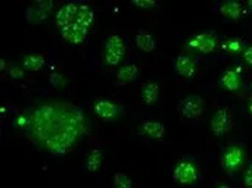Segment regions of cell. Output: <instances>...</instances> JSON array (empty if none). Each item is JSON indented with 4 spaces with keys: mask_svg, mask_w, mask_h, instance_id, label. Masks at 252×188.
Returning a JSON list of instances; mask_svg holds the SVG:
<instances>
[{
    "mask_svg": "<svg viewBox=\"0 0 252 188\" xmlns=\"http://www.w3.org/2000/svg\"><path fill=\"white\" fill-rule=\"evenodd\" d=\"M245 150L241 146H227L221 150L220 155V165L227 174H235L241 171L245 165Z\"/></svg>",
    "mask_w": 252,
    "mask_h": 188,
    "instance_id": "obj_1",
    "label": "cell"
},
{
    "mask_svg": "<svg viewBox=\"0 0 252 188\" xmlns=\"http://www.w3.org/2000/svg\"><path fill=\"white\" fill-rule=\"evenodd\" d=\"M210 130L214 137H224L233 130V113L232 109L223 106L217 109L210 121Z\"/></svg>",
    "mask_w": 252,
    "mask_h": 188,
    "instance_id": "obj_2",
    "label": "cell"
},
{
    "mask_svg": "<svg viewBox=\"0 0 252 188\" xmlns=\"http://www.w3.org/2000/svg\"><path fill=\"white\" fill-rule=\"evenodd\" d=\"M124 54H126V41L117 34L109 35L103 44L105 63L109 66H117L124 59Z\"/></svg>",
    "mask_w": 252,
    "mask_h": 188,
    "instance_id": "obj_3",
    "label": "cell"
},
{
    "mask_svg": "<svg viewBox=\"0 0 252 188\" xmlns=\"http://www.w3.org/2000/svg\"><path fill=\"white\" fill-rule=\"evenodd\" d=\"M205 99L199 94H189L179 102L177 110L186 119H198L205 112Z\"/></svg>",
    "mask_w": 252,
    "mask_h": 188,
    "instance_id": "obj_4",
    "label": "cell"
},
{
    "mask_svg": "<svg viewBox=\"0 0 252 188\" xmlns=\"http://www.w3.org/2000/svg\"><path fill=\"white\" fill-rule=\"evenodd\" d=\"M171 177L180 186H192L199 180V169L195 162L185 159L176 163Z\"/></svg>",
    "mask_w": 252,
    "mask_h": 188,
    "instance_id": "obj_5",
    "label": "cell"
},
{
    "mask_svg": "<svg viewBox=\"0 0 252 188\" xmlns=\"http://www.w3.org/2000/svg\"><path fill=\"white\" fill-rule=\"evenodd\" d=\"M219 46V40L213 32H198L186 41V50L192 53L208 54Z\"/></svg>",
    "mask_w": 252,
    "mask_h": 188,
    "instance_id": "obj_6",
    "label": "cell"
},
{
    "mask_svg": "<svg viewBox=\"0 0 252 188\" xmlns=\"http://www.w3.org/2000/svg\"><path fill=\"white\" fill-rule=\"evenodd\" d=\"M93 109H94V113L103 121H115L123 112V107L118 103L105 97L94 99Z\"/></svg>",
    "mask_w": 252,
    "mask_h": 188,
    "instance_id": "obj_7",
    "label": "cell"
},
{
    "mask_svg": "<svg viewBox=\"0 0 252 188\" xmlns=\"http://www.w3.org/2000/svg\"><path fill=\"white\" fill-rule=\"evenodd\" d=\"M174 71L183 78H192L198 71V62L193 56L179 54L174 59Z\"/></svg>",
    "mask_w": 252,
    "mask_h": 188,
    "instance_id": "obj_8",
    "label": "cell"
},
{
    "mask_svg": "<svg viewBox=\"0 0 252 188\" xmlns=\"http://www.w3.org/2000/svg\"><path fill=\"white\" fill-rule=\"evenodd\" d=\"M87 32H89V28L84 27V25H81L77 21H72L69 25L61 28L62 37L66 41H69L71 44H80V43H83L86 40V37H87Z\"/></svg>",
    "mask_w": 252,
    "mask_h": 188,
    "instance_id": "obj_9",
    "label": "cell"
},
{
    "mask_svg": "<svg viewBox=\"0 0 252 188\" xmlns=\"http://www.w3.org/2000/svg\"><path fill=\"white\" fill-rule=\"evenodd\" d=\"M242 84H244L242 72L238 68H227L220 77V85L227 91L236 93L241 90Z\"/></svg>",
    "mask_w": 252,
    "mask_h": 188,
    "instance_id": "obj_10",
    "label": "cell"
},
{
    "mask_svg": "<svg viewBox=\"0 0 252 188\" xmlns=\"http://www.w3.org/2000/svg\"><path fill=\"white\" fill-rule=\"evenodd\" d=\"M214 9H216L219 13H221V15L230 18V19H238V18H241V16L245 13L244 4L239 3V1H235V0L219 1V3H216Z\"/></svg>",
    "mask_w": 252,
    "mask_h": 188,
    "instance_id": "obj_11",
    "label": "cell"
},
{
    "mask_svg": "<svg viewBox=\"0 0 252 188\" xmlns=\"http://www.w3.org/2000/svg\"><path fill=\"white\" fill-rule=\"evenodd\" d=\"M78 10H80V4H77V3H66V4H63L56 12V16H55L56 25L59 28H63V27L69 25L72 21H75Z\"/></svg>",
    "mask_w": 252,
    "mask_h": 188,
    "instance_id": "obj_12",
    "label": "cell"
},
{
    "mask_svg": "<svg viewBox=\"0 0 252 188\" xmlns=\"http://www.w3.org/2000/svg\"><path fill=\"white\" fill-rule=\"evenodd\" d=\"M139 134L152 140H161L165 135V125L159 121H145L139 127Z\"/></svg>",
    "mask_w": 252,
    "mask_h": 188,
    "instance_id": "obj_13",
    "label": "cell"
},
{
    "mask_svg": "<svg viewBox=\"0 0 252 188\" xmlns=\"http://www.w3.org/2000/svg\"><path fill=\"white\" fill-rule=\"evenodd\" d=\"M134 41H136L137 49L145 52V53H151L158 47V41H157L155 35L151 31H146V29H139L136 32Z\"/></svg>",
    "mask_w": 252,
    "mask_h": 188,
    "instance_id": "obj_14",
    "label": "cell"
},
{
    "mask_svg": "<svg viewBox=\"0 0 252 188\" xmlns=\"http://www.w3.org/2000/svg\"><path fill=\"white\" fill-rule=\"evenodd\" d=\"M139 74H140V71L136 63H126L117 71L115 80L120 85H126V84H130L134 80H137Z\"/></svg>",
    "mask_w": 252,
    "mask_h": 188,
    "instance_id": "obj_15",
    "label": "cell"
},
{
    "mask_svg": "<svg viewBox=\"0 0 252 188\" xmlns=\"http://www.w3.org/2000/svg\"><path fill=\"white\" fill-rule=\"evenodd\" d=\"M159 96H161V87L155 81L146 82L142 88V93H140L142 102L145 105H155L159 100Z\"/></svg>",
    "mask_w": 252,
    "mask_h": 188,
    "instance_id": "obj_16",
    "label": "cell"
},
{
    "mask_svg": "<svg viewBox=\"0 0 252 188\" xmlns=\"http://www.w3.org/2000/svg\"><path fill=\"white\" fill-rule=\"evenodd\" d=\"M103 162V153L99 149H92L90 153L84 159V169L87 172H96L100 169Z\"/></svg>",
    "mask_w": 252,
    "mask_h": 188,
    "instance_id": "obj_17",
    "label": "cell"
},
{
    "mask_svg": "<svg viewBox=\"0 0 252 188\" xmlns=\"http://www.w3.org/2000/svg\"><path fill=\"white\" fill-rule=\"evenodd\" d=\"M49 16V12L44 10L43 7H40L37 3H34L32 6L25 9V19L31 24V25H38L40 22H43L46 18Z\"/></svg>",
    "mask_w": 252,
    "mask_h": 188,
    "instance_id": "obj_18",
    "label": "cell"
},
{
    "mask_svg": "<svg viewBox=\"0 0 252 188\" xmlns=\"http://www.w3.org/2000/svg\"><path fill=\"white\" fill-rule=\"evenodd\" d=\"M248 44H247V41L244 38H241V37H230V38H226V40L221 41L220 49L224 50V52L233 53V54L235 53H241L242 54V52L245 50Z\"/></svg>",
    "mask_w": 252,
    "mask_h": 188,
    "instance_id": "obj_19",
    "label": "cell"
},
{
    "mask_svg": "<svg viewBox=\"0 0 252 188\" xmlns=\"http://www.w3.org/2000/svg\"><path fill=\"white\" fill-rule=\"evenodd\" d=\"M21 63L24 66V69H28L31 72L34 71H38L44 66L46 63V59L43 54H37V53H31V54H25L22 59H21Z\"/></svg>",
    "mask_w": 252,
    "mask_h": 188,
    "instance_id": "obj_20",
    "label": "cell"
},
{
    "mask_svg": "<svg viewBox=\"0 0 252 188\" xmlns=\"http://www.w3.org/2000/svg\"><path fill=\"white\" fill-rule=\"evenodd\" d=\"M93 18H94L93 9H92L90 6H87V4H80V10H78V13H77L75 21L80 22L81 25H84V27L89 28V27L92 25V22H93Z\"/></svg>",
    "mask_w": 252,
    "mask_h": 188,
    "instance_id": "obj_21",
    "label": "cell"
},
{
    "mask_svg": "<svg viewBox=\"0 0 252 188\" xmlns=\"http://www.w3.org/2000/svg\"><path fill=\"white\" fill-rule=\"evenodd\" d=\"M114 186L115 188H133V181L127 174L115 172L114 174Z\"/></svg>",
    "mask_w": 252,
    "mask_h": 188,
    "instance_id": "obj_22",
    "label": "cell"
},
{
    "mask_svg": "<svg viewBox=\"0 0 252 188\" xmlns=\"http://www.w3.org/2000/svg\"><path fill=\"white\" fill-rule=\"evenodd\" d=\"M131 4H134L136 7H142V9H155L159 6V1H157V0H131Z\"/></svg>",
    "mask_w": 252,
    "mask_h": 188,
    "instance_id": "obj_23",
    "label": "cell"
},
{
    "mask_svg": "<svg viewBox=\"0 0 252 188\" xmlns=\"http://www.w3.org/2000/svg\"><path fill=\"white\" fill-rule=\"evenodd\" d=\"M49 80H50V84H52L53 87H62V85H65V82H66L65 77H63L62 74H59V72H52L50 77H49Z\"/></svg>",
    "mask_w": 252,
    "mask_h": 188,
    "instance_id": "obj_24",
    "label": "cell"
},
{
    "mask_svg": "<svg viewBox=\"0 0 252 188\" xmlns=\"http://www.w3.org/2000/svg\"><path fill=\"white\" fill-rule=\"evenodd\" d=\"M242 183H244V187L245 188H252V161L247 165V168H245Z\"/></svg>",
    "mask_w": 252,
    "mask_h": 188,
    "instance_id": "obj_25",
    "label": "cell"
},
{
    "mask_svg": "<svg viewBox=\"0 0 252 188\" xmlns=\"http://www.w3.org/2000/svg\"><path fill=\"white\" fill-rule=\"evenodd\" d=\"M6 71H7L9 77H12L13 80H21V78H24V71H22L21 68L15 66V65H9Z\"/></svg>",
    "mask_w": 252,
    "mask_h": 188,
    "instance_id": "obj_26",
    "label": "cell"
},
{
    "mask_svg": "<svg viewBox=\"0 0 252 188\" xmlns=\"http://www.w3.org/2000/svg\"><path fill=\"white\" fill-rule=\"evenodd\" d=\"M242 59L252 66V44H248L247 47H245V50L242 52Z\"/></svg>",
    "mask_w": 252,
    "mask_h": 188,
    "instance_id": "obj_27",
    "label": "cell"
},
{
    "mask_svg": "<svg viewBox=\"0 0 252 188\" xmlns=\"http://www.w3.org/2000/svg\"><path fill=\"white\" fill-rule=\"evenodd\" d=\"M244 9H245V13H252V0H248L244 4Z\"/></svg>",
    "mask_w": 252,
    "mask_h": 188,
    "instance_id": "obj_28",
    "label": "cell"
},
{
    "mask_svg": "<svg viewBox=\"0 0 252 188\" xmlns=\"http://www.w3.org/2000/svg\"><path fill=\"white\" fill-rule=\"evenodd\" d=\"M248 112H250V115L252 116V97L250 99V102H248Z\"/></svg>",
    "mask_w": 252,
    "mask_h": 188,
    "instance_id": "obj_29",
    "label": "cell"
},
{
    "mask_svg": "<svg viewBox=\"0 0 252 188\" xmlns=\"http://www.w3.org/2000/svg\"><path fill=\"white\" fill-rule=\"evenodd\" d=\"M216 188H232L229 184H219Z\"/></svg>",
    "mask_w": 252,
    "mask_h": 188,
    "instance_id": "obj_30",
    "label": "cell"
}]
</instances>
